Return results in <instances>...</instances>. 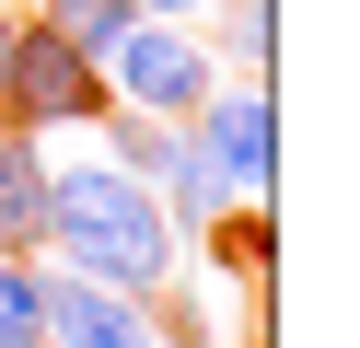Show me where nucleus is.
<instances>
[{
  "mask_svg": "<svg viewBox=\"0 0 360 348\" xmlns=\"http://www.w3.org/2000/svg\"><path fill=\"white\" fill-rule=\"evenodd\" d=\"M47 267L105 290H174V221L94 128L47 139Z\"/></svg>",
  "mask_w": 360,
  "mask_h": 348,
  "instance_id": "obj_1",
  "label": "nucleus"
},
{
  "mask_svg": "<svg viewBox=\"0 0 360 348\" xmlns=\"http://www.w3.org/2000/svg\"><path fill=\"white\" fill-rule=\"evenodd\" d=\"M105 105H128V116H163V128H186V105L221 82V58H210V35L198 23H163V12H128V35L105 46Z\"/></svg>",
  "mask_w": 360,
  "mask_h": 348,
  "instance_id": "obj_2",
  "label": "nucleus"
},
{
  "mask_svg": "<svg viewBox=\"0 0 360 348\" xmlns=\"http://www.w3.org/2000/svg\"><path fill=\"white\" fill-rule=\"evenodd\" d=\"M186 139L221 174V198H267V186H279V105H267V82H244V70H221L186 105Z\"/></svg>",
  "mask_w": 360,
  "mask_h": 348,
  "instance_id": "obj_3",
  "label": "nucleus"
},
{
  "mask_svg": "<svg viewBox=\"0 0 360 348\" xmlns=\"http://www.w3.org/2000/svg\"><path fill=\"white\" fill-rule=\"evenodd\" d=\"M94 116H105V70L82 58L70 35H47L35 12H12V128L70 139V128H94Z\"/></svg>",
  "mask_w": 360,
  "mask_h": 348,
  "instance_id": "obj_4",
  "label": "nucleus"
},
{
  "mask_svg": "<svg viewBox=\"0 0 360 348\" xmlns=\"http://www.w3.org/2000/svg\"><path fill=\"white\" fill-rule=\"evenodd\" d=\"M47 348H174L151 290H105V278H47Z\"/></svg>",
  "mask_w": 360,
  "mask_h": 348,
  "instance_id": "obj_5",
  "label": "nucleus"
},
{
  "mask_svg": "<svg viewBox=\"0 0 360 348\" xmlns=\"http://www.w3.org/2000/svg\"><path fill=\"white\" fill-rule=\"evenodd\" d=\"M0 255H47V139L0 128Z\"/></svg>",
  "mask_w": 360,
  "mask_h": 348,
  "instance_id": "obj_6",
  "label": "nucleus"
},
{
  "mask_svg": "<svg viewBox=\"0 0 360 348\" xmlns=\"http://www.w3.org/2000/svg\"><path fill=\"white\" fill-rule=\"evenodd\" d=\"M198 35H210L221 70H244V82H267V46H279V23H267V0H210L198 12Z\"/></svg>",
  "mask_w": 360,
  "mask_h": 348,
  "instance_id": "obj_7",
  "label": "nucleus"
},
{
  "mask_svg": "<svg viewBox=\"0 0 360 348\" xmlns=\"http://www.w3.org/2000/svg\"><path fill=\"white\" fill-rule=\"evenodd\" d=\"M47 255H0V348H47Z\"/></svg>",
  "mask_w": 360,
  "mask_h": 348,
  "instance_id": "obj_8",
  "label": "nucleus"
},
{
  "mask_svg": "<svg viewBox=\"0 0 360 348\" xmlns=\"http://www.w3.org/2000/svg\"><path fill=\"white\" fill-rule=\"evenodd\" d=\"M12 12H35L47 35H70L82 58H105V46L128 35V0H12Z\"/></svg>",
  "mask_w": 360,
  "mask_h": 348,
  "instance_id": "obj_9",
  "label": "nucleus"
},
{
  "mask_svg": "<svg viewBox=\"0 0 360 348\" xmlns=\"http://www.w3.org/2000/svg\"><path fill=\"white\" fill-rule=\"evenodd\" d=\"M0 128H12V0H0Z\"/></svg>",
  "mask_w": 360,
  "mask_h": 348,
  "instance_id": "obj_10",
  "label": "nucleus"
},
{
  "mask_svg": "<svg viewBox=\"0 0 360 348\" xmlns=\"http://www.w3.org/2000/svg\"><path fill=\"white\" fill-rule=\"evenodd\" d=\"M128 12H163V23H198L210 0H128Z\"/></svg>",
  "mask_w": 360,
  "mask_h": 348,
  "instance_id": "obj_11",
  "label": "nucleus"
}]
</instances>
